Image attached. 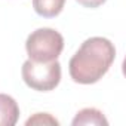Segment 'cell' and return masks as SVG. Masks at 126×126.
<instances>
[{"instance_id":"cell-1","label":"cell","mask_w":126,"mask_h":126,"mask_svg":"<svg viewBox=\"0 0 126 126\" xmlns=\"http://www.w3.org/2000/svg\"><path fill=\"white\" fill-rule=\"evenodd\" d=\"M116 59V47L105 37L85 40L68 62L71 79L80 85L96 83L110 70Z\"/></svg>"},{"instance_id":"cell-2","label":"cell","mask_w":126,"mask_h":126,"mask_svg":"<svg viewBox=\"0 0 126 126\" xmlns=\"http://www.w3.org/2000/svg\"><path fill=\"white\" fill-rule=\"evenodd\" d=\"M64 49V37L53 28H37L25 42L28 59L34 62H50L58 59Z\"/></svg>"},{"instance_id":"cell-3","label":"cell","mask_w":126,"mask_h":126,"mask_svg":"<svg viewBox=\"0 0 126 126\" xmlns=\"http://www.w3.org/2000/svg\"><path fill=\"white\" fill-rule=\"evenodd\" d=\"M21 74L28 88L39 92H49L61 82V64L56 59L50 62H34L27 59L22 64Z\"/></svg>"},{"instance_id":"cell-4","label":"cell","mask_w":126,"mask_h":126,"mask_svg":"<svg viewBox=\"0 0 126 126\" xmlns=\"http://www.w3.org/2000/svg\"><path fill=\"white\" fill-rule=\"evenodd\" d=\"M19 119L18 102L6 94H0V126H14Z\"/></svg>"},{"instance_id":"cell-5","label":"cell","mask_w":126,"mask_h":126,"mask_svg":"<svg viewBox=\"0 0 126 126\" xmlns=\"http://www.w3.org/2000/svg\"><path fill=\"white\" fill-rule=\"evenodd\" d=\"M73 126H107L108 125V120L105 119V116L102 114V111H99L98 108H83L80 110L73 122H71Z\"/></svg>"},{"instance_id":"cell-6","label":"cell","mask_w":126,"mask_h":126,"mask_svg":"<svg viewBox=\"0 0 126 126\" xmlns=\"http://www.w3.org/2000/svg\"><path fill=\"white\" fill-rule=\"evenodd\" d=\"M65 0H33V8L43 18H55L64 9Z\"/></svg>"},{"instance_id":"cell-7","label":"cell","mask_w":126,"mask_h":126,"mask_svg":"<svg viewBox=\"0 0 126 126\" xmlns=\"http://www.w3.org/2000/svg\"><path fill=\"white\" fill-rule=\"evenodd\" d=\"M27 126H31V125H47V126H58L59 122L49 113H36L33 114L30 119H27L25 122Z\"/></svg>"},{"instance_id":"cell-8","label":"cell","mask_w":126,"mask_h":126,"mask_svg":"<svg viewBox=\"0 0 126 126\" xmlns=\"http://www.w3.org/2000/svg\"><path fill=\"white\" fill-rule=\"evenodd\" d=\"M76 2H79L82 6L85 8H91V9H95V8H99L101 5H104L107 0H76Z\"/></svg>"}]
</instances>
